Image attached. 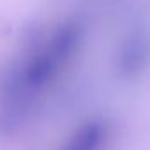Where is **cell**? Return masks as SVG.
<instances>
[{
  "label": "cell",
  "instance_id": "3",
  "mask_svg": "<svg viewBox=\"0 0 150 150\" xmlns=\"http://www.w3.org/2000/svg\"><path fill=\"white\" fill-rule=\"evenodd\" d=\"M108 140V122L101 117H91L75 127L59 150H105Z\"/></svg>",
  "mask_w": 150,
  "mask_h": 150
},
{
  "label": "cell",
  "instance_id": "2",
  "mask_svg": "<svg viewBox=\"0 0 150 150\" xmlns=\"http://www.w3.org/2000/svg\"><path fill=\"white\" fill-rule=\"evenodd\" d=\"M115 70L122 79H138L150 65V33L134 30L124 38L115 52Z\"/></svg>",
  "mask_w": 150,
  "mask_h": 150
},
{
  "label": "cell",
  "instance_id": "1",
  "mask_svg": "<svg viewBox=\"0 0 150 150\" xmlns=\"http://www.w3.org/2000/svg\"><path fill=\"white\" fill-rule=\"evenodd\" d=\"M86 38V25L79 18L61 21L51 33L33 44L14 65V72L23 87L38 98L59 80L79 54Z\"/></svg>",
  "mask_w": 150,
  "mask_h": 150
}]
</instances>
